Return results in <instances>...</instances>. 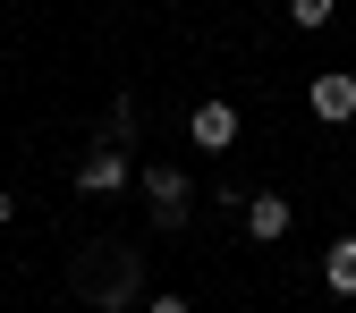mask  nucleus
I'll return each mask as SVG.
<instances>
[{"label": "nucleus", "instance_id": "f257e3e1", "mask_svg": "<svg viewBox=\"0 0 356 313\" xmlns=\"http://www.w3.org/2000/svg\"><path fill=\"white\" fill-rule=\"evenodd\" d=\"M136 187H145V203H153V229H178L187 203H195V187H187L178 161H136Z\"/></svg>", "mask_w": 356, "mask_h": 313}, {"label": "nucleus", "instance_id": "f03ea898", "mask_svg": "<svg viewBox=\"0 0 356 313\" xmlns=\"http://www.w3.org/2000/svg\"><path fill=\"white\" fill-rule=\"evenodd\" d=\"M76 288H85V305H102V313H119V305H136V254H111V271H102V254L76 271Z\"/></svg>", "mask_w": 356, "mask_h": 313}, {"label": "nucleus", "instance_id": "7ed1b4c3", "mask_svg": "<svg viewBox=\"0 0 356 313\" xmlns=\"http://www.w3.org/2000/svg\"><path fill=\"white\" fill-rule=\"evenodd\" d=\"M305 102H314L323 127H348V119H356V76H348V68H323L314 85H305Z\"/></svg>", "mask_w": 356, "mask_h": 313}, {"label": "nucleus", "instance_id": "20e7f679", "mask_svg": "<svg viewBox=\"0 0 356 313\" xmlns=\"http://www.w3.org/2000/svg\"><path fill=\"white\" fill-rule=\"evenodd\" d=\"M127 178H136V161H127V153H111V144H94V153L76 161V195H119Z\"/></svg>", "mask_w": 356, "mask_h": 313}, {"label": "nucleus", "instance_id": "39448f33", "mask_svg": "<svg viewBox=\"0 0 356 313\" xmlns=\"http://www.w3.org/2000/svg\"><path fill=\"white\" fill-rule=\"evenodd\" d=\"M187 136H195L204 153H229V144H238V102H220V94L195 102V110H187Z\"/></svg>", "mask_w": 356, "mask_h": 313}, {"label": "nucleus", "instance_id": "423d86ee", "mask_svg": "<svg viewBox=\"0 0 356 313\" xmlns=\"http://www.w3.org/2000/svg\"><path fill=\"white\" fill-rule=\"evenodd\" d=\"M289 220H297V212H289V195H272V187L246 195V237H254V246H280V237H289Z\"/></svg>", "mask_w": 356, "mask_h": 313}, {"label": "nucleus", "instance_id": "0eeeda50", "mask_svg": "<svg viewBox=\"0 0 356 313\" xmlns=\"http://www.w3.org/2000/svg\"><path fill=\"white\" fill-rule=\"evenodd\" d=\"M323 288H331V296H356V237H339V246L323 254Z\"/></svg>", "mask_w": 356, "mask_h": 313}, {"label": "nucleus", "instance_id": "6e6552de", "mask_svg": "<svg viewBox=\"0 0 356 313\" xmlns=\"http://www.w3.org/2000/svg\"><path fill=\"white\" fill-rule=\"evenodd\" d=\"M102 144H111V153L136 144V102H127V94H111V110H102Z\"/></svg>", "mask_w": 356, "mask_h": 313}, {"label": "nucleus", "instance_id": "1a4fd4ad", "mask_svg": "<svg viewBox=\"0 0 356 313\" xmlns=\"http://www.w3.org/2000/svg\"><path fill=\"white\" fill-rule=\"evenodd\" d=\"M331 9H339V0H289V17H297V26H331Z\"/></svg>", "mask_w": 356, "mask_h": 313}, {"label": "nucleus", "instance_id": "9d476101", "mask_svg": "<svg viewBox=\"0 0 356 313\" xmlns=\"http://www.w3.org/2000/svg\"><path fill=\"white\" fill-rule=\"evenodd\" d=\"M145 313H195L187 296H145Z\"/></svg>", "mask_w": 356, "mask_h": 313}, {"label": "nucleus", "instance_id": "9b49d317", "mask_svg": "<svg viewBox=\"0 0 356 313\" xmlns=\"http://www.w3.org/2000/svg\"><path fill=\"white\" fill-rule=\"evenodd\" d=\"M9 220H17V195H9V187H0V229H9Z\"/></svg>", "mask_w": 356, "mask_h": 313}]
</instances>
